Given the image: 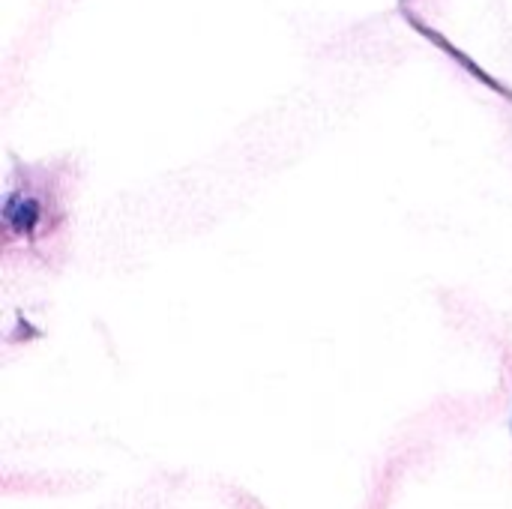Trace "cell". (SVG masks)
<instances>
[{
  "label": "cell",
  "mask_w": 512,
  "mask_h": 509,
  "mask_svg": "<svg viewBox=\"0 0 512 509\" xmlns=\"http://www.w3.org/2000/svg\"><path fill=\"white\" fill-rule=\"evenodd\" d=\"M45 222V204L30 189H12L3 201V228L6 237L30 240Z\"/></svg>",
  "instance_id": "cell-1"
}]
</instances>
